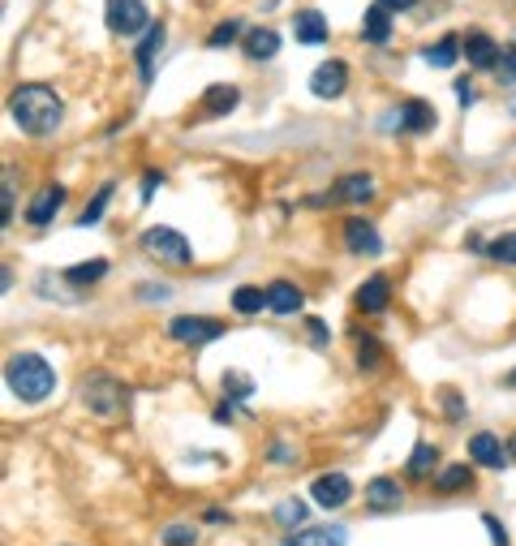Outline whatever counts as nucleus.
<instances>
[{
  "label": "nucleus",
  "instance_id": "nucleus-1",
  "mask_svg": "<svg viewBox=\"0 0 516 546\" xmlns=\"http://www.w3.org/2000/svg\"><path fill=\"white\" fill-rule=\"evenodd\" d=\"M9 117L18 121V129H26V134H52L56 125H61L65 117V104H61V95L52 91V86H43V82H26L18 86V91L9 95Z\"/></svg>",
  "mask_w": 516,
  "mask_h": 546
},
{
  "label": "nucleus",
  "instance_id": "nucleus-2",
  "mask_svg": "<svg viewBox=\"0 0 516 546\" xmlns=\"http://www.w3.org/2000/svg\"><path fill=\"white\" fill-rule=\"evenodd\" d=\"M5 383L18 400L39 405V400H48L56 392V370L43 362L39 353H18V357H9V366H5Z\"/></svg>",
  "mask_w": 516,
  "mask_h": 546
},
{
  "label": "nucleus",
  "instance_id": "nucleus-3",
  "mask_svg": "<svg viewBox=\"0 0 516 546\" xmlns=\"http://www.w3.org/2000/svg\"><path fill=\"white\" fill-rule=\"evenodd\" d=\"M82 400H86V409L95 413V418H104V422H117L121 413H125V387L112 379V375H91L82 383Z\"/></svg>",
  "mask_w": 516,
  "mask_h": 546
},
{
  "label": "nucleus",
  "instance_id": "nucleus-4",
  "mask_svg": "<svg viewBox=\"0 0 516 546\" xmlns=\"http://www.w3.org/2000/svg\"><path fill=\"white\" fill-rule=\"evenodd\" d=\"M142 250L151 258H160V263H168V267L194 263V246L177 233V228H147V233H142Z\"/></svg>",
  "mask_w": 516,
  "mask_h": 546
},
{
  "label": "nucleus",
  "instance_id": "nucleus-5",
  "mask_svg": "<svg viewBox=\"0 0 516 546\" xmlns=\"http://www.w3.org/2000/svg\"><path fill=\"white\" fill-rule=\"evenodd\" d=\"M168 336L190 344V349H203V344L224 336V323L220 319H198V314H177V319L168 323Z\"/></svg>",
  "mask_w": 516,
  "mask_h": 546
},
{
  "label": "nucleus",
  "instance_id": "nucleus-6",
  "mask_svg": "<svg viewBox=\"0 0 516 546\" xmlns=\"http://www.w3.org/2000/svg\"><path fill=\"white\" fill-rule=\"evenodd\" d=\"M104 22H108L112 35H138V31H147L151 13H147L142 0H108V5H104Z\"/></svg>",
  "mask_w": 516,
  "mask_h": 546
},
{
  "label": "nucleus",
  "instance_id": "nucleus-7",
  "mask_svg": "<svg viewBox=\"0 0 516 546\" xmlns=\"http://www.w3.org/2000/svg\"><path fill=\"white\" fill-rule=\"evenodd\" d=\"M310 495L319 508H344L353 499V482L344 478V473H319V478L310 482Z\"/></svg>",
  "mask_w": 516,
  "mask_h": 546
},
{
  "label": "nucleus",
  "instance_id": "nucleus-8",
  "mask_svg": "<svg viewBox=\"0 0 516 546\" xmlns=\"http://www.w3.org/2000/svg\"><path fill=\"white\" fill-rule=\"evenodd\" d=\"M370 194H375V181H370L366 172H344L336 181V190L327 198H310V207H319V203H366Z\"/></svg>",
  "mask_w": 516,
  "mask_h": 546
},
{
  "label": "nucleus",
  "instance_id": "nucleus-9",
  "mask_svg": "<svg viewBox=\"0 0 516 546\" xmlns=\"http://www.w3.org/2000/svg\"><path fill=\"white\" fill-rule=\"evenodd\" d=\"M469 456H473V465H482V469H504L512 452H508V443H499V435L478 430V435L469 439Z\"/></svg>",
  "mask_w": 516,
  "mask_h": 546
},
{
  "label": "nucleus",
  "instance_id": "nucleus-10",
  "mask_svg": "<svg viewBox=\"0 0 516 546\" xmlns=\"http://www.w3.org/2000/svg\"><path fill=\"white\" fill-rule=\"evenodd\" d=\"M344 86H349V65H344V61H323V65L310 74V91L319 95V99L344 95Z\"/></svg>",
  "mask_w": 516,
  "mask_h": 546
},
{
  "label": "nucleus",
  "instance_id": "nucleus-11",
  "mask_svg": "<svg viewBox=\"0 0 516 546\" xmlns=\"http://www.w3.org/2000/svg\"><path fill=\"white\" fill-rule=\"evenodd\" d=\"M344 246H349L353 254H383V237H379V228L370 224V220H344Z\"/></svg>",
  "mask_w": 516,
  "mask_h": 546
},
{
  "label": "nucleus",
  "instance_id": "nucleus-12",
  "mask_svg": "<svg viewBox=\"0 0 516 546\" xmlns=\"http://www.w3.org/2000/svg\"><path fill=\"white\" fill-rule=\"evenodd\" d=\"M61 203H65V185H43L31 198V207H26V224H35V228L52 224V215L61 211Z\"/></svg>",
  "mask_w": 516,
  "mask_h": 546
},
{
  "label": "nucleus",
  "instance_id": "nucleus-13",
  "mask_svg": "<svg viewBox=\"0 0 516 546\" xmlns=\"http://www.w3.org/2000/svg\"><path fill=\"white\" fill-rule=\"evenodd\" d=\"M499 43L491 39V35H482V31H469L465 35V56H469V65L473 69H495L499 65Z\"/></svg>",
  "mask_w": 516,
  "mask_h": 546
},
{
  "label": "nucleus",
  "instance_id": "nucleus-14",
  "mask_svg": "<svg viewBox=\"0 0 516 546\" xmlns=\"http://www.w3.org/2000/svg\"><path fill=\"white\" fill-rule=\"evenodd\" d=\"M387 297H392V284H387V276H370L362 289H357V310H366V314H383L387 310Z\"/></svg>",
  "mask_w": 516,
  "mask_h": 546
},
{
  "label": "nucleus",
  "instance_id": "nucleus-15",
  "mask_svg": "<svg viewBox=\"0 0 516 546\" xmlns=\"http://www.w3.org/2000/svg\"><path fill=\"white\" fill-rule=\"evenodd\" d=\"M301 306H306V297H301V289H293L289 280H276L267 289V310L271 314H297Z\"/></svg>",
  "mask_w": 516,
  "mask_h": 546
},
{
  "label": "nucleus",
  "instance_id": "nucleus-16",
  "mask_svg": "<svg viewBox=\"0 0 516 546\" xmlns=\"http://www.w3.org/2000/svg\"><path fill=\"white\" fill-rule=\"evenodd\" d=\"M366 508L370 512H396L400 508V486L392 478H375L366 486Z\"/></svg>",
  "mask_w": 516,
  "mask_h": 546
},
{
  "label": "nucleus",
  "instance_id": "nucleus-17",
  "mask_svg": "<svg viewBox=\"0 0 516 546\" xmlns=\"http://www.w3.org/2000/svg\"><path fill=\"white\" fill-rule=\"evenodd\" d=\"M160 48H164V26L155 22L147 31V39H142V48H138V78L142 82L155 78V56H160Z\"/></svg>",
  "mask_w": 516,
  "mask_h": 546
},
{
  "label": "nucleus",
  "instance_id": "nucleus-18",
  "mask_svg": "<svg viewBox=\"0 0 516 546\" xmlns=\"http://www.w3.org/2000/svg\"><path fill=\"white\" fill-rule=\"evenodd\" d=\"M400 129H409V134H430V129H435V108L422 104V99H409V104L400 108Z\"/></svg>",
  "mask_w": 516,
  "mask_h": 546
},
{
  "label": "nucleus",
  "instance_id": "nucleus-19",
  "mask_svg": "<svg viewBox=\"0 0 516 546\" xmlns=\"http://www.w3.org/2000/svg\"><path fill=\"white\" fill-rule=\"evenodd\" d=\"M293 35L301 43H323L327 39V18H323L319 9H301L297 18H293Z\"/></svg>",
  "mask_w": 516,
  "mask_h": 546
},
{
  "label": "nucleus",
  "instance_id": "nucleus-20",
  "mask_svg": "<svg viewBox=\"0 0 516 546\" xmlns=\"http://www.w3.org/2000/svg\"><path fill=\"white\" fill-rule=\"evenodd\" d=\"M276 52H280V35L271 31V26H258V31L246 35V56H250V61H271Z\"/></svg>",
  "mask_w": 516,
  "mask_h": 546
},
{
  "label": "nucleus",
  "instance_id": "nucleus-21",
  "mask_svg": "<svg viewBox=\"0 0 516 546\" xmlns=\"http://www.w3.org/2000/svg\"><path fill=\"white\" fill-rule=\"evenodd\" d=\"M362 35H366V43H387L392 39V13L383 5H370L362 18Z\"/></svg>",
  "mask_w": 516,
  "mask_h": 546
},
{
  "label": "nucleus",
  "instance_id": "nucleus-22",
  "mask_svg": "<svg viewBox=\"0 0 516 546\" xmlns=\"http://www.w3.org/2000/svg\"><path fill=\"white\" fill-rule=\"evenodd\" d=\"M289 546H344V529L340 525H319V529H301L289 538Z\"/></svg>",
  "mask_w": 516,
  "mask_h": 546
},
{
  "label": "nucleus",
  "instance_id": "nucleus-23",
  "mask_svg": "<svg viewBox=\"0 0 516 546\" xmlns=\"http://www.w3.org/2000/svg\"><path fill=\"white\" fill-rule=\"evenodd\" d=\"M237 104H241V91H237V86H211V91L203 95L207 117H224V112H233Z\"/></svg>",
  "mask_w": 516,
  "mask_h": 546
},
{
  "label": "nucleus",
  "instance_id": "nucleus-24",
  "mask_svg": "<svg viewBox=\"0 0 516 546\" xmlns=\"http://www.w3.org/2000/svg\"><path fill=\"white\" fill-rule=\"evenodd\" d=\"M456 52H461V39H456V35H443L435 48H422V61H426L430 69H448V65L456 61Z\"/></svg>",
  "mask_w": 516,
  "mask_h": 546
},
{
  "label": "nucleus",
  "instance_id": "nucleus-25",
  "mask_svg": "<svg viewBox=\"0 0 516 546\" xmlns=\"http://www.w3.org/2000/svg\"><path fill=\"white\" fill-rule=\"evenodd\" d=\"M439 491L443 495H456V491H469V486H473V469L469 465H448V469H443L439 473Z\"/></svg>",
  "mask_w": 516,
  "mask_h": 546
},
{
  "label": "nucleus",
  "instance_id": "nucleus-26",
  "mask_svg": "<svg viewBox=\"0 0 516 546\" xmlns=\"http://www.w3.org/2000/svg\"><path fill=\"white\" fill-rule=\"evenodd\" d=\"M233 310H237V314H258V310H267V293L258 289V284H241V289L233 293Z\"/></svg>",
  "mask_w": 516,
  "mask_h": 546
},
{
  "label": "nucleus",
  "instance_id": "nucleus-27",
  "mask_svg": "<svg viewBox=\"0 0 516 546\" xmlns=\"http://www.w3.org/2000/svg\"><path fill=\"white\" fill-rule=\"evenodd\" d=\"M104 276H108V263H104V258H91V263H78V267L65 271L69 284H99Z\"/></svg>",
  "mask_w": 516,
  "mask_h": 546
},
{
  "label": "nucleus",
  "instance_id": "nucleus-28",
  "mask_svg": "<svg viewBox=\"0 0 516 546\" xmlns=\"http://www.w3.org/2000/svg\"><path fill=\"white\" fill-rule=\"evenodd\" d=\"M435 461H439V452L430 448V443H418V448H413V456H409V478H422V473H430L435 469Z\"/></svg>",
  "mask_w": 516,
  "mask_h": 546
},
{
  "label": "nucleus",
  "instance_id": "nucleus-29",
  "mask_svg": "<svg viewBox=\"0 0 516 546\" xmlns=\"http://www.w3.org/2000/svg\"><path fill=\"white\" fill-rule=\"evenodd\" d=\"M108 198H112V185H99V194L91 198V207H86V211L78 215V224L86 228V224H99V220H104V207H108Z\"/></svg>",
  "mask_w": 516,
  "mask_h": 546
},
{
  "label": "nucleus",
  "instance_id": "nucleus-30",
  "mask_svg": "<svg viewBox=\"0 0 516 546\" xmlns=\"http://www.w3.org/2000/svg\"><path fill=\"white\" fill-rule=\"evenodd\" d=\"M276 521L280 525H301L306 521V504H301V499H284V504H276Z\"/></svg>",
  "mask_w": 516,
  "mask_h": 546
},
{
  "label": "nucleus",
  "instance_id": "nucleus-31",
  "mask_svg": "<svg viewBox=\"0 0 516 546\" xmlns=\"http://www.w3.org/2000/svg\"><path fill=\"white\" fill-rule=\"evenodd\" d=\"M439 400H443V418H448V422H461V418H465V400H461V392L443 387Z\"/></svg>",
  "mask_w": 516,
  "mask_h": 546
},
{
  "label": "nucleus",
  "instance_id": "nucleus-32",
  "mask_svg": "<svg viewBox=\"0 0 516 546\" xmlns=\"http://www.w3.org/2000/svg\"><path fill=\"white\" fill-rule=\"evenodd\" d=\"M486 254L499 258V263H516V233H504L499 241H491V246H486Z\"/></svg>",
  "mask_w": 516,
  "mask_h": 546
},
{
  "label": "nucleus",
  "instance_id": "nucleus-33",
  "mask_svg": "<svg viewBox=\"0 0 516 546\" xmlns=\"http://www.w3.org/2000/svg\"><path fill=\"white\" fill-rule=\"evenodd\" d=\"M237 31H241L237 22H220V26H215V31L207 35V48H228V43H237Z\"/></svg>",
  "mask_w": 516,
  "mask_h": 546
},
{
  "label": "nucleus",
  "instance_id": "nucleus-34",
  "mask_svg": "<svg viewBox=\"0 0 516 546\" xmlns=\"http://www.w3.org/2000/svg\"><path fill=\"white\" fill-rule=\"evenodd\" d=\"M495 78L499 82H516V48H504V52H499V65H495Z\"/></svg>",
  "mask_w": 516,
  "mask_h": 546
},
{
  "label": "nucleus",
  "instance_id": "nucleus-35",
  "mask_svg": "<svg viewBox=\"0 0 516 546\" xmlns=\"http://www.w3.org/2000/svg\"><path fill=\"white\" fill-rule=\"evenodd\" d=\"M164 546H194V529H190V525H172V529H164Z\"/></svg>",
  "mask_w": 516,
  "mask_h": 546
},
{
  "label": "nucleus",
  "instance_id": "nucleus-36",
  "mask_svg": "<svg viewBox=\"0 0 516 546\" xmlns=\"http://www.w3.org/2000/svg\"><path fill=\"white\" fill-rule=\"evenodd\" d=\"M224 383H228V392H233V396H250L254 392V383H246V375H237V370H228Z\"/></svg>",
  "mask_w": 516,
  "mask_h": 546
},
{
  "label": "nucleus",
  "instance_id": "nucleus-37",
  "mask_svg": "<svg viewBox=\"0 0 516 546\" xmlns=\"http://www.w3.org/2000/svg\"><path fill=\"white\" fill-rule=\"evenodd\" d=\"M482 525H486V534H491V542H495V546H508V534H504V525H499L491 512H482Z\"/></svg>",
  "mask_w": 516,
  "mask_h": 546
},
{
  "label": "nucleus",
  "instance_id": "nucleus-38",
  "mask_svg": "<svg viewBox=\"0 0 516 546\" xmlns=\"http://www.w3.org/2000/svg\"><path fill=\"white\" fill-rule=\"evenodd\" d=\"M160 185H164V172H147V177H142V203H147V198L155 194V190H160Z\"/></svg>",
  "mask_w": 516,
  "mask_h": 546
},
{
  "label": "nucleus",
  "instance_id": "nucleus-39",
  "mask_svg": "<svg viewBox=\"0 0 516 546\" xmlns=\"http://www.w3.org/2000/svg\"><path fill=\"white\" fill-rule=\"evenodd\" d=\"M271 461H276V465H289V461H297V452H289V443H271Z\"/></svg>",
  "mask_w": 516,
  "mask_h": 546
},
{
  "label": "nucleus",
  "instance_id": "nucleus-40",
  "mask_svg": "<svg viewBox=\"0 0 516 546\" xmlns=\"http://www.w3.org/2000/svg\"><path fill=\"white\" fill-rule=\"evenodd\" d=\"M357 362H362V366H375V362H379L375 340H362V349H357Z\"/></svg>",
  "mask_w": 516,
  "mask_h": 546
},
{
  "label": "nucleus",
  "instance_id": "nucleus-41",
  "mask_svg": "<svg viewBox=\"0 0 516 546\" xmlns=\"http://www.w3.org/2000/svg\"><path fill=\"white\" fill-rule=\"evenodd\" d=\"M375 5H383L387 13H409L413 5H418V0H375Z\"/></svg>",
  "mask_w": 516,
  "mask_h": 546
},
{
  "label": "nucleus",
  "instance_id": "nucleus-42",
  "mask_svg": "<svg viewBox=\"0 0 516 546\" xmlns=\"http://www.w3.org/2000/svg\"><path fill=\"white\" fill-rule=\"evenodd\" d=\"M310 336H314V344H319V349H327V327H323L319 319H310Z\"/></svg>",
  "mask_w": 516,
  "mask_h": 546
},
{
  "label": "nucleus",
  "instance_id": "nucleus-43",
  "mask_svg": "<svg viewBox=\"0 0 516 546\" xmlns=\"http://www.w3.org/2000/svg\"><path fill=\"white\" fill-rule=\"evenodd\" d=\"M13 220V181L5 177V224Z\"/></svg>",
  "mask_w": 516,
  "mask_h": 546
},
{
  "label": "nucleus",
  "instance_id": "nucleus-44",
  "mask_svg": "<svg viewBox=\"0 0 516 546\" xmlns=\"http://www.w3.org/2000/svg\"><path fill=\"white\" fill-rule=\"evenodd\" d=\"M456 95H461V104H469V99H473V86L461 78V82H456Z\"/></svg>",
  "mask_w": 516,
  "mask_h": 546
},
{
  "label": "nucleus",
  "instance_id": "nucleus-45",
  "mask_svg": "<svg viewBox=\"0 0 516 546\" xmlns=\"http://www.w3.org/2000/svg\"><path fill=\"white\" fill-rule=\"evenodd\" d=\"M215 422H233V405H228V400H224L220 409H215Z\"/></svg>",
  "mask_w": 516,
  "mask_h": 546
},
{
  "label": "nucleus",
  "instance_id": "nucleus-46",
  "mask_svg": "<svg viewBox=\"0 0 516 546\" xmlns=\"http://www.w3.org/2000/svg\"><path fill=\"white\" fill-rule=\"evenodd\" d=\"M508 452H512V456H516V435H512V439H508Z\"/></svg>",
  "mask_w": 516,
  "mask_h": 546
},
{
  "label": "nucleus",
  "instance_id": "nucleus-47",
  "mask_svg": "<svg viewBox=\"0 0 516 546\" xmlns=\"http://www.w3.org/2000/svg\"><path fill=\"white\" fill-rule=\"evenodd\" d=\"M512 117H516V99H512Z\"/></svg>",
  "mask_w": 516,
  "mask_h": 546
},
{
  "label": "nucleus",
  "instance_id": "nucleus-48",
  "mask_svg": "<svg viewBox=\"0 0 516 546\" xmlns=\"http://www.w3.org/2000/svg\"><path fill=\"white\" fill-rule=\"evenodd\" d=\"M512 383H516V375H512Z\"/></svg>",
  "mask_w": 516,
  "mask_h": 546
}]
</instances>
